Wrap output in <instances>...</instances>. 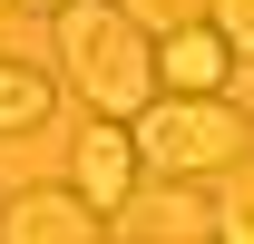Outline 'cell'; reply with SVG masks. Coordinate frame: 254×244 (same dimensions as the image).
I'll return each mask as SVG.
<instances>
[{
  "label": "cell",
  "mask_w": 254,
  "mask_h": 244,
  "mask_svg": "<svg viewBox=\"0 0 254 244\" xmlns=\"http://www.w3.org/2000/svg\"><path fill=\"white\" fill-rule=\"evenodd\" d=\"M49 30H59V78L88 98V118H137L157 98V39L127 0H59Z\"/></svg>",
  "instance_id": "6da1fadb"
},
{
  "label": "cell",
  "mask_w": 254,
  "mask_h": 244,
  "mask_svg": "<svg viewBox=\"0 0 254 244\" xmlns=\"http://www.w3.org/2000/svg\"><path fill=\"white\" fill-rule=\"evenodd\" d=\"M127 147H137V176H225L245 156V108L225 88H157L127 118Z\"/></svg>",
  "instance_id": "7a4b0ae2"
},
{
  "label": "cell",
  "mask_w": 254,
  "mask_h": 244,
  "mask_svg": "<svg viewBox=\"0 0 254 244\" xmlns=\"http://www.w3.org/2000/svg\"><path fill=\"white\" fill-rule=\"evenodd\" d=\"M108 235H127V244H215V195H195V176L127 185V205L108 215Z\"/></svg>",
  "instance_id": "3957f363"
},
{
  "label": "cell",
  "mask_w": 254,
  "mask_h": 244,
  "mask_svg": "<svg viewBox=\"0 0 254 244\" xmlns=\"http://www.w3.org/2000/svg\"><path fill=\"white\" fill-rule=\"evenodd\" d=\"M108 215L78 195V185H20L0 205V244H98Z\"/></svg>",
  "instance_id": "277c9868"
},
{
  "label": "cell",
  "mask_w": 254,
  "mask_h": 244,
  "mask_svg": "<svg viewBox=\"0 0 254 244\" xmlns=\"http://www.w3.org/2000/svg\"><path fill=\"white\" fill-rule=\"evenodd\" d=\"M235 59H245V49H235L215 20H166V39H157V88H225Z\"/></svg>",
  "instance_id": "5b68a950"
},
{
  "label": "cell",
  "mask_w": 254,
  "mask_h": 244,
  "mask_svg": "<svg viewBox=\"0 0 254 244\" xmlns=\"http://www.w3.org/2000/svg\"><path fill=\"white\" fill-rule=\"evenodd\" d=\"M68 185H78L98 215H118V205H127V185H137V147H127V118H88V127H78V166H68Z\"/></svg>",
  "instance_id": "8992f818"
},
{
  "label": "cell",
  "mask_w": 254,
  "mask_h": 244,
  "mask_svg": "<svg viewBox=\"0 0 254 244\" xmlns=\"http://www.w3.org/2000/svg\"><path fill=\"white\" fill-rule=\"evenodd\" d=\"M49 108H59V78H49V68L0 59V137H30V127H49Z\"/></svg>",
  "instance_id": "52a82bcc"
},
{
  "label": "cell",
  "mask_w": 254,
  "mask_h": 244,
  "mask_svg": "<svg viewBox=\"0 0 254 244\" xmlns=\"http://www.w3.org/2000/svg\"><path fill=\"white\" fill-rule=\"evenodd\" d=\"M205 20H215V30H225V39H235V49H245V59H254V0H215Z\"/></svg>",
  "instance_id": "ba28073f"
},
{
  "label": "cell",
  "mask_w": 254,
  "mask_h": 244,
  "mask_svg": "<svg viewBox=\"0 0 254 244\" xmlns=\"http://www.w3.org/2000/svg\"><path fill=\"white\" fill-rule=\"evenodd\" d=\"M137 20H186V0H127Z\"/></svg>",
  "instance_id": "9c48e42d"
},
{
  "label": "cell",
  "mask_w": 254,
  "mask_h": 244,
  "mask_svg": "<svg viewBox=\"0 0 254 244\" xmlns=\"http://www.w3.org/2000/svg\"><path fill=\"white\" fill-rule=\"evenodd\" d=\"M10 10H30V20H49V10H59V0H10Z\"/></svg>",
  "instance_id": "30bf717a"
}]
</instances>
